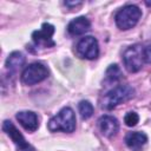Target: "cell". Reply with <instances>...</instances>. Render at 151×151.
<instances>
[{
  "label": "cell",
  "mask_w": 151,
  "mask_h": 151,
  "mask_svg": "<svg viewBox=\"0 0 151 151\" xmlns=\"http://www.w3.org/2000/svg\"><path fill=\"white\" fill-rule=\"evenodd\" d=\"M98 126H99L101 133L105 137H112L119 130V123H118V120L114 117L109 116V114L101 116L98 119Z\"/></svg>",
  "instance_id": "cell-10"
},
{
  "label": "cell",
  "mask_w": 151,
  "mask_h": 151,
  "mask_svg": "<svg viewBox=\"0 0 151 151\" xmlns=\"http://www.w3.org/2000/svg\"><path fill=\"white\" fill-rule=\"evenodd\" d=\"M138 122H139V116H138L136 112H133V111L127 112V113L125 114V117H124V123H125L127 126H130V127L136 126Z\"/></svg>",
  "instance_id": "cell-16"
},
{
  "label": "cell",
  "mask_w": 151,
  "mask_h": 151,
  "mask_svg": "<svg viewBox=\"0 0 151 151\" xmlns=\"http://www.w3.org/2000/svg\"><path fill=\"white\" fill-rule=\"evenodd\" d=\"M123 61H124L125 68L129 72H132V73L138 72L145 63L144 47L139 44L129 46L123 53Z\"/></svg>",
  "instance_id": "cell-4"
},
{
  "label": "cell",
  "mask_w": 151,
  "mask_h": 151,
  "mask_svg": "<svg viewBox=\"0 0 151 151\" xmlns=\"http://www.w3.org/2000/svg\"><path fill=\"white\" fill-rule=\"evenodd\" d=\"M53 34H54V26L48 22H44L40 29L34 31L32 33V40L37 46L53 47L55 45L54 40L52 39Z\"/></svg>",
  "instance_id": "cell-8"
},
{
  "label": "cell",
  "mask_w": 151,
  "mask_h": 151,
  "mask_svg": "<svg viewBox=\"0 0 151 151\" xmlns=\"http://www.w3.org/2000/svg\"><path fill=\"white\" fill-rule=\"evenodd\" d=\"M134 96V88L130 85H118L110 90L103 98L101 106L105 110H112L119 104L130 100Z\"/></svg>",
  "instance_id": "cell-2"
},
{
  "label": "cell",
  "mask_w": 151,
  "mask_h": 151,
  "mask_svg": "<svg viewBox=\"0 0 151 151\" xmlns=\"http://www.w3.org/2000/svg\"><path fill=\"white\" fill-rule=\"evenodd\" d=\"M24 65H25V57L21 52H18V51L12 52L7 57L5 63V66L9 71V73H17Z\"/></svg>",
  "instance_id": "cell-13"
},
{
  "label": "cell",
  "mask_w": 151,
  "mask_h": 151,
  "mask_svg": "<svg viewBox=\"0 0 151 151\" xmlns=\"http://www.w3.org/2000/svg\"><path fill=\"white\" fill-rule=\"evenodd\" d=\"M2 130L6 132V134L13 140V143L17 145L18 151H35L34 147L28 144V142H26V139L24 138V136L20 133V131L13 125L12 122L9 120H5L2 123Z\"/></svg>",
  "instance_id": "cell-7"
},
{
  "label": "cell",
  "mask_w": 151,
  "mask_h": 151,
  "mask_svg": "<svg viewBox=\"0 0 151 151\" xmlns=\"http://www.w3.org/2000/svg\"><path fill=\"white\" fill-rule=\"evenodd\" d=\"M78 110L83 119H88L93 114V106L88 100H81L78 104Z\"/></svg>",
  "instance_id": "cell-15"
},
{
  "label": "cell",
  "mask_w": 151,
  "mask_h": 151,
  "mask_svg": "<svg viewBox=\"0 0 151 151\" xmlns=\"http://www.w3.org/2000/svg\"><path fill=\"white\" fill-rule=\"evenodd\" d=\"M144 60L147 64H151V45L144 47Z\"/></svg>",
  "instance_id": "cell-17"
},
{
  "label": "cell",
  "mask_w": 151,
  "mask_h": 151,
  "mask_svg": "<svg viewBox=\"0 0 151 151\" xmlns=\"http://www.w3.org/2000/svg\"><path fill=\"white\" fill-rule=\"evenodd\" d=\"M47 127L51 132H73L76 129V116L73 110L71 107H63L48 120Z\"/></svg>",
  "instance_id": "cell-1"
},
{
  "label": "cell",
  "mask_w": 151,
  "mask_h": 151,
  "mask_svg": "<svg viewBox=\"0 0 151 151\" xmlns=\"http://www.w3.org/2000/svg\"><path fill=\"white\" fill-rule=\"evenodd\" d=\"M76 51L80 58L87 59V60H93V59L98 58V55H99L98 41L94 37L86 35L78 41V44L76 46Z\"/></svg>",
  "instance_id": "cell-6"
},
{
  "label": "cell",
  "mask_w": 151,
  "mask_h": 151,
  "mask_svg": "<svg viewBox=\"0 0 151 151\" xmlns=\"http://www.w3.org/2000/svg\"><path fill=\"white\" fill-rule=\"evenodd\" d=\"M47 76H48L47 67L44 64L35 61L27 65L24 68L21 73V81L26 85H34L46 79Z\"/></svg>",
  "instance_id": "cell-5"
},
{
  "label": "cell",
  "mask_w": 151,
  "mask_h": 151,
  "mask_svg": "<svg viewBox=\"0 0 151 151\" xmlns=\"http://www.w3.org/2000/svg\"><path fill=\"white\" fill-rule=\"evenodd\" d=\"M142 17V11L136 5H126L122 7L114 15L116 25L119 29L126 31L137 25Z\"/></svg>",
  "instance_id": "cell-3"
},
{
  "label": "cell",
  "mask_w": 151,
  "mask_h": 151,
  "mask_svg": "<svg viewBox=\"0 0 151 151\" xmlns=\"http://www.w3.org/2000/svg\"><path fill=\"white\" fill-rule=\"evenodd\" d=\"M66 6H68V7H71V6H77V5H80L81 2L80 1H76V2H68V1H65L64 2Z\"/></svg>",
  "instance_id": "cell-18"
},
{
  "label": "cell",
  "mask_w": 151,
  "mask_h": 151,
  "mask_svg": "<svg viewBox=\"0 0 151 151\" xmlns=\"http://www.w3.org/2000/svg\"><path fill=\"white\" fill-rule=\"evenodd\" d=\"M145 4H146V6H151V1H145Z\"/></svg>",
  "instance_id": "cell-19"
},
{
  "label": "cell",
  "mask_w": 151,
  "mask_h": 151,
  "mask_svg": "<svg viewBox=\"0 0 151 151\" xmlns=\"http://www.w3.org/2000/svg\"><path fill=\"white\" fill-rule=\"evenodd\" d=\"M147 143V136L140 131L129 132L125 136V144L131 151H142Z\"/></svg>",
  "instance_id": "cell-11"
},
{
  "label": "cell",
  "mask_w": 151,
  "mask_h": 151,
  "mask_svg": "<svg viewBox=\"0 0 151 151\" xmlns=\"http://www.w3.org/2000/svg\"><path fill=\"white\" fill-rule=\"evenodd\" d=\"M15 117H17V120L26 131L34 132L39 127L38 116L32 111H20L17 113Z\"/></svg>",
  "instance_id": "cell-9"
},
{
  "label": "cell",
  "mask_w": 151,
  "mask_h": 151,
  "mask_svg": "<svg viewBox=\"0 0 151 151\" xmlns=\"http://www.w3.org/2000/svg\"><path fill=\"white\" fill-rule=\"evenodd\" d=\"M91 28V22L85 17H78L71 20L67 25V31L71 35H83Z\"/></svg>",
  "instance_id": "cell-12"
},
{
  "label": "cell",
  "mask_w": 151,
  "mask_h": 151,
  "mask_svg": "<svg viewBox=\"0 0 151 151\" xmlns=\"http://www.w3.org/2000/svg\"><path fill=\"white\" fill-rule=\"evenodd\" d=\"M122 77H123L122 70L119 68V66H118L117 64H112V65H110V66L106 68L105 78H106L107 81H110V83L118 81L119 79H122Z\"/></svg>",
  "instance_id": "cell-14"
}]
</instances>
